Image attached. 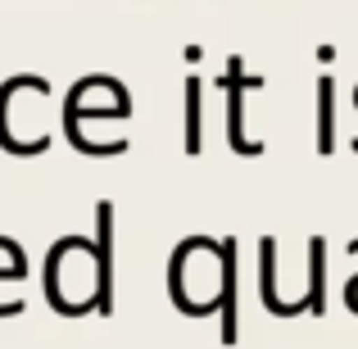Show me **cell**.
<instances>
[{
	"label": "cell",
	"mask_w": 358,
	"mask_h": 349,
	"mask_svg": "<svg viewBox=\"0 0 358 349\" xmlns=\"http://www.w3.org/2000/svg\"><path fill=\"white\" fill-rule=\"evenodd\" d=\"M222 87H227V141L236 155H263V141H250L245 136V91L263 87V78H245V64L231 59L227 73H222Z\"/></svg>",
	"instance_id": "cell-1"
},
{
	"label": "cell",
	"mask_w": 358,
	"mask_h": 349,
	"mask_svg": "<svg viewBox=\"0 0 358 349\" xmlns=\"http://www.w3.org/2000/svg\"><path fill=\"white\" fill-rule=\"evenodd\" d=\"M96 308L109 313L114 308V204L100 200L96 204Z\"/></svg>",
	"instance_id": "cell-2"
},
{
	"label": "cell",
	"mask_w": 358,
	"mask_h": 349,
	"mask_svg": "<svg viewBox=\"0 0 358 349\" xmlns=\"http://www.w3.org/2000/svg\"><path fill=\"white\" fill-rule=\"evenodd\" d=\"M218 308H222V332L227 341L236 336V241H222V295H218Z\"/></svg>",
	"instance_id": "cell-3"
},
{
	"label": "cell",
	"mask_w": 358,
	"mask_h": 349,
	"mask_svg": "<svg viewBox=\"0 0 358 349\" xmlns=\"http://www.w3.org/2000/svg\"><path fill=\"white\" fill-rule=\"evenodd\" d=\"M204 150V82H186V155Z\"/></svg>",
	"instance_id": "cell-4"
},
{
	"label": "cell",
	"mask_w": 358,
	"mask_h": 349,
	"mask_svg": "<svg viewBox=\"0 0 358 349\" xmlns=\"http://www.w3.org/2000/svg\"><path fill=\"white\" fill-rule=\"evenodd\" d=\"M317 150L322 155L336 150V82L331 78L317 82Z\"/></svg>",
	"instance_id": "cell-5"
},
{
	"label": "cell",
	"mask_w": 358,
	"mask_h": 349,
	"mask_svg": "<svg viewBox=\"0 0 358 349\" xmlns=\"http://www.w3.org/2000/svg\"><path fill=\"white\" fill-rule=\"evenodd\" d=\"M350 250H358V241L350 245ZM345 295H350V308H358V286H350V290H345Z\"/></svg>",
	"instance_id": "cell-6"
},
{
	"label": "cell",
	"mask_w": 358,
	"mask_h": 349,
	"mask_svg": "<svg viewBox=\"0 0 358 349\" xmlns=\"http://www.w3.org/2000/svg\"><path fill=\"white\" fill-rule=\"evenodd\" d=\"M354 109H358V87H354ZM354 155H358V141H354Z\"/></svg>",
	"instance_id": "cell-7"
}]
</instances>
